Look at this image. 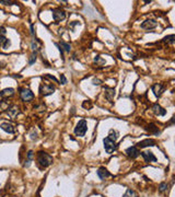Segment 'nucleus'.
<instances>
[{
    "label": "nucleus",
    "mask_w": 175,
    "mask_h": 197,
    "mask_svg": "<svg viewBox=\"0 0 175 197\" xmlns=\"http://www.w3.org/2000/svg\"><path fill=\"white\" fill-rule=\"evenodd\" d=\"M37 162L43 168H47L50 164L53 163V157L46 152H43V151H39L37 153Z\"/></svg>",
    "instance_id": "1"
},
{
    "label": "nucleus",
    "mask_w": 175,
    "mask_h": 197,
    "mask_svg": "<svg viewBox=\"0 0 175 197\" xmlns=\"http://www.w3.org/2000/svg\"><path fill=\"white\" fill-rule=\"evenodd\" d=\"M87 129H88L87 120H79V123H78L77 126L75 127V134L79 137H83L85 135V132H87Z\"/></svg>",
    "instance_id": "2"
},
{
    "label": "nucleus",
    "mask_w": 175,
    "mask_h": 197,
    "mask_svg": "<svg viewBox=\"0 0 175 197\" xmlns=\"http://www.w3.org/2000/svg\"><path fill=\"white\" fill-rule=\"evenodd\" d=\"M52 13H53V19H54V21L56 23H59L60 21H62V20L66 19V12L64 10H61L60 8L53 9Z\"/></svg>",
    "instance_id": "3"
},
{
    "label": "nucleus",
    "mask_w": 175,
    "mask_h": 197,
    "mask_svg": "<svg viewBox=\"0 0 175 197\" xmlns=\"http://www.w3.org/2000/svg\"><path fill=\"white\" fill-rule=\"evenodd\" d=\"M103 143H104V148H105V150H106L107 153H112L116 150V141H113L112 139H109V137L104 138Z\"/></svg>",
    "instance_id": "4"
},
{
    "label": "nucleus",
    "mask_w": 175,
    "mask_h": 197,
    "mask_svg": "<svg viewBox=\"0 0 175 197\" xmlns=\"http://www.w3.org/2000/svg\"><path fill=\"white\" fill-rule=\"evenodd\" d=\"M19 91H21L20 94H21V98L23 101H25V102H28V101H31L34 99V93L31 91V90H28V89H19Z\"/></svg>",
    "instance_id": "5"
},
{
    "label": "nucleus",
    "mask_w": 175,
    "mask_h": 197,
    "mask_svg": "<svg viewBox=\"0 0 175 197\" xmlns=\"http://www.w3.org/2000/svg\"><path fill=\"white\" fill-rule=\"evenodd\" d=\"M55 91V88L50 84H42L41 88H39V92L42 93V95L44 96H47V95H50L53 94Z\"/></svg>",
    "instance_id": "6"
},
{
    "label": "nucleus",
    "mask_w": 175,
    "mask_h": 197,
    "mask_svg": "<svg viewBox=\"0 0 175 197\" xmlns=\"http://www.w3.org/2000/svg\"><path fill=\"white\" fill-rule=\"evenodd\" d=\"M157 26H158V22L152 20V19H148L146 21H143L141 23V25H140V27L143 29V30H152V29Z\"/></svg>",
    "instance_id": "7"
},
{
    "label": "nucleus",
    "mask_w": 175,
    "mask_h": 197,
    "mask_svg": "<svg viewBox=\"0 0 175 197\" xmlns=\"http://www.w3.org/2000/svg\"><path fill=\"white\" fill-rule=\"evenodd\" d=\"M126 154L129 157V158H131V159H135V158H137L138 156H139V150H138V148L137 147H135V146H132V147H129V148H127L126 149Z\"/></svg>",
    "instance_id": "8"
},
{
    "label": "nucleus",
    "mask_w": 175,
    "mask_h": 197,
    "mask_svg": "<svg viewBox=\"0 0 175 197\" xmlns=\"http://www.w3.org/2000/svg\"><path fill=\"white\" fill-rule=\"evenodd\" d=\"M152 112L158 116H164L166 114V109H164L163 107H161V105L158 103H154L152 105Z\"/></svg>",
    "instance_id": "9"
},
{
    "label": "nucleus",
    "mask_w": 175,
    "mask_h": 197,
    "mask_svg": "<svg viewBox=\"0 0 175 197\" xmlns=\"http://www.w3.org/2000/svg\"><path fill=\"white\" fill-rule=\"evenodd\" d=\"M0 128L3 131H5V132H8V134L16 132V127L12 124H10V123H2V124H0Z\"/></svg>",
    "instance_id": "10"
},
{
    "label": "nucleus",
    "mask_w": 175,
    "mask_h": 197,
    "mask_svg": "<svg viewBox=\"0 0 175 197\" xmlns=\"http://www.w3.org/2000/svg\"><path fill=\"white\" fill-rule=\"evenodd\" d=\"M140 153H141L142 158L144 159L146 162H155L157 161L155 156L151 151H143V152H140Z\"/></svg>",
    "instance_id": "11"
},
{
    "label": "nucleus",
    "mask_w": 175,
    "mask_h": 197,
    "mask_svg": "<svg viewBox=\"0 0 175 197\" xmlns=\"http://www.w3.org/2000/svg\"><path fill=\"white\" fill-rule=\"evenodd\" d=\"M152 91L154 93V95L155 96H161V94L163 93L164 91V86L162 83H155V84H153L152 86Z\"/></svg>",
    "instance_id": "12"
},
{
    "label": "nucleus",
    "mask_w": 175,
    "mask_h": 197,
    "mask_svg": "<svg viewBox=\"0 0 175 197\" xmlns=\"http://www.w3.org/2000/svg\"><path fill=\"white\" fill-rule=\"evenodd\" d=\"M137 146L140 148L153 147V146H155V140H153V139H144V140H142V141L138 142Z\"/></svg>",
    "instance_id": "13"
},
{
    "label": "nucleus",
    "mask_w": 175,
    "mask_h": 197,
    "mask_svg": "<svg viewBox=\"0 0 175 197\" xmlns=\"http://www.w3.org/2000/svg\"><path fill=\"white\" fill-rule=\"evenodd\" d=\"M98 176L101 179V180H105L106 177H109V176H112V174L109 173L107 169L106 168H104V166H101L98 171Z\"/></svg>",
    "instance_id": "14"
},
{
    "label": "nucleus",
    "mask_w": 175,
    "mask_h": 197,
    "mask_svg": "<svg viewBox=\"0 0 175 197\" xmlns=\"http://www.w3.org/2000/svg\"><path fill=\"white\" fill-rule=\"evenodd\" d=\"M13 94H14V89L13 88H7L0 92V96L1 98H9V96H12Z\"/></svg>",
    "instance_id": "15"
},
{
    "label": "nucleus",
    "mask_w": 175,
    "mask_h": 197,
    "mask_svg": "<svg viewBox=\"0 0 175 197\" xmlns=\"http://www.w3.org/2000/svg\"><path fill=\"white\" fill-rule=\"evenodd\" d=\"M19 113H20L19 107H18V106H12V107H10V109H9V111L7 112V115H8L10 118L14 120V118H16V116L19 114Z\"/></svg>",
    "instance_id": "16"
},
{
    "label": "nucleus",
    "mask_w": 175,
    "mask_h": 197,
    "mask_svg": "<svg viewBox=\"0 0 175 197\" xmlns=\"http://www.w3.org/2000/svg\"><path fill=\"white\" fill-rule=\"evenodd\" d=\"M104 91H105V96H106V99L112 102V100H113V98H114V95H115V90L113 88L106 87V88H104Z\"/></svg>",
    "instance_id": "17"
},
{
    "label": "nucleus",
    "mask_w": 175,
    "mask_h": 197,
    "mask_svg": "<svg viewBox=\"0 0 175 197\" xmlns=\"http://www.w3.org/2000/svg\"><path fill=\"white\" fill-rule=\"evenodd\" d=\"M147 130L149 131V132H152V134H154V135H159V134H160V130H159V128L155 125H154L153 123H150V124L148 125Z\"/></svg>",
    "instance_id": "18"
},
{
    "label": "nucleus",
    "mask_w": 175,
    "mask_h": 197,
    "mask_svg": "<svg viewBox=\"0 0 175 197\" xmlns=\"http://www.w3.org/2000/svg\"><path fill=\"white\" fill-rule=\"evenodd\" d=\"M10 109V104H9L8 101L3 100V101H1V102H0V111H1V112L7 111V109Z\"/></svg>",
    "instance_id": "19"
},
{
    "label": "nucleus",
    "mask_w": 175,
    "mask_h": 197,
    "mask_svg": "<svg viewBox=\"0 0 175 197\" xmlns=\"http://www.w3.org/2000/svg\"><path fill=\"white\" fill-rule=\"evenodd\" d=\"M109 138V139H112L113 141H116L117 140V138H118V132L116 130H114V129H111L109 130V136H107Z\"/></svg>",
    "instance_id": "20"
},
{
    "label": "nucleus",
    "mask_w": 175,
    "mask_h": 197,
    "mask_svg": "<svg viewBox=\"0 0 175 197\" xmlns=\"http://www.w3.org/2000/svg\"><path fill=\"white\" fill-rule=\"evenodd\" d=\"M123 197H138V195H137V193L135 191H132V190H130V188H128L127 191H126V193L123 195Z\"/></svg>",
    "instance_id": "21"
},
{
    "label": "nucleus",
    "mask_w": 175,
    "mask_h": 197,
    "mask_svg": "<svg viewBox=\"0 0 175 197\" xmlns=\"http://www.w3.org/2000/svg\"><path fill=\"white\" fill-rule=\"evenodd\" d=\"M60 45L64 47L62 50H65V52H70V44H68V43H66V42H64V41H61V42H60Z\"/></svg>",
    "instance_id": "22"
},
{
    "label": "nucleus",
    "mask_w": 175,
    "mask_h": 197,
    "mask_svg": "<svg viewBox=\"0 0 175 197\" xmlns=\"http://www.w3.org/2000/svg\"><path fill=\"white\" fill-rule=\"evenodd\" d=\"M163 42H168L170 44H173L174 43V35L172 34V35H169V36H165L163 38Z\"/></svg>",
    "instance_id": "23"
},
{
    "label": "nucleus",
    "mask_w": 175,
    "mask_h": 197,
    "mask_svg": "<svg viewBox=\"0 0 175 197\" xmlns=\"http://www.w3.org/2000/svg\"><path fill=\"white\" fill-rule=\"evenodd\" d=\"M35 61H36V53H33L32 56H31V58H30V60H28V64H30V65H33Z\"/></svg>",
    "instance_id": "24"
},
{
    "label": "nucleus",
    "mask_w": 175,
    "mask_h": 197,
    "mask_svg": "<svg viewBox=\"0 0 175 197\" xmlns=\"http://www.w3.org/2000/svg\"><path fill=\"white\" fill-rule=\"evenodd\" d=\"M166 188H168V184H166V183H161L160 186H159V191L160 192L166 191Z\"/></svg>",
    "instance_id": "25"
},
{
    "label": "nucleus",
    "mask_w": 175,
    "mask_h": 197,
    "mask_svg": "<svg viewBox=\"0 0 175 197\" xmlns=\"http://www.w3.org/2000/svg\"><path fill=\"white\" fill-rule=\"evenodd\" d=\"M10 45H11L10 39H9V38H7V39H5V42H3V44H2L1 46H2V48H8V47H9Z\"/></svg>",
    "instance_id": "26"
},
{
    "label": "nucleus",
    "mask_w": 175,
    "mask_h": 197,
    "mask_svg": "<svg viewBox=\"0 0 175 197\" xmlns=\"http://www.w3.org/2000/svg\"><path fill=\"white\" fill-rule=\"evenodd\" d=\"M82 106H83V107H85V109H87V107L88 109H90V107L92 106V103L90 102V100H88V101H84V102H83Z\"/></svg>",
    "instance_id": "27"
},
{
    "label": "nucleus",
    "mask_w": 175,
    "mask_h": 197,
    "mask_svg": "<svg viewBox=\"0 0 175 197\" xmlns=\"http://www.w3.org/2000/svg\"><path fill=\"white\" fill-rule=\"evenodd\" d=\"M0 3H2V5H16V2H13V1H3V0H1V1H0Z\"/></svg>",
    "instance_id": "28"
},
{
    "label": "nucleus",
    "mask_w": 175,
    "mask_h": 197,
    "mask_svg": "<svg viewBox=\"0 0 175 197\" xmlns=\"http://www.w3.org/2000/svg\"><path fill=\"white\" fill-rule=\"evenodd\" d=\"M94 61H95V62L98 61V62H100L101 65H103V64H105V60H104V59H101V58H100V56H96V57L94 58Z\"/></svg>",
    "instance_id": "29"
},
{
    "label": "nucleus",
    "mask_w": 175,
    "mask_h": 197,
    "mask_svg": "<svg viewBox=\"0 0 175 197\" xmlns=\"http://www.w3.org/2000/svg\"><path fill=\"white\" fill-rule=\"evenodd\" d=\"M60 82H61V84L67 83V78L65 77V75H60Z\"/></svg>",
    "instance_id": "30"
},
{
    "label": "nucleus",
    "mask_w": 175,
    "mask_h": 197,
    "mask_svg": "<svg viewBox=\"0 0 175 197\" xmlns=\"http://www.w3.org/2000/svg\"><path fill=\"white\" fill-rule=\"evenodd\" d=\"M45 77H46V78H48V79H50V80H53V81L56 82V83H58V80H57V79H56L54 76H50V75H45Z\"/></svg>",
    "instance_id": "31"
},
{
    "label": "nucleus",
    "mask_w": 175,
    "mask_h": 197,
    "mask_svg": "<svg viewBox=\"0 0 175 197\" xmlns=\"http://www.w3.org/2000/svg\"><path fill=\"white\" fill-rule=\"evenodd\" d=\"M5 33H7V31H5V29L3 26L0 27V36H5Z\"/></svg>",
    "instance_id": "32"
},
{
    "label": "nucleus",
    "mask_w": 175,
    "mask_h": 197,
    "mask_svg": "<svg viewBox=\"0 0 175 197\" xmlns=\"http://www.w3.org/2000/svg\"><path fill=\"white\" fill-rule=\"evenodd\" d=\"M92 83L94 84V86H100V84H101V81H100L98 79H93Z\"/></svg>",
    "instance_id": "33"
},
{
    "label": "nucleus",
    "mask_w": 175,
    "mask_h": 197,
    "mask_svg": "<svg viewBox=\"0 0 175 197\" xmlns=\"http://www.w3.org/2000/svg\"><path fill=\"white\" fill-rule=\"evenodd\" d=\"M32 158H33V151H28L27 152V159H28V161H31Z\"/></svg>",
    "instance_id": "34"
},
{
    "label": "nucleus",
    "mask_w": 175,
    "mask_h": 197,
    "mask_svg": "<svg viewBox=\"0 0 175 197\" xmlns=\"http://www.w3.org/2000/svg\"><path fill=\"white\" fill-rule=\"evenodd\" d=\"M36 48H37V46H36V44L34 43V41H33V42H32V49H33V50H35Z\"/></svg>",
    "instance_id": "35"
},
{
    "label": "nucleus",
    "mask_w": 175,
    "mask_h": 197,
    "mask_svg": "<svg viewBox=\"0 0 175 197\" xmlns=\"http://www.w3.org/2000/svg\"><path fill=\"white\" fill-rule=\"evenodd\" d=\"M174 120H175V117L173 116V117L171 118V120H170V124H173V122H174Z\"/></svg>",
    "instance_id": "36"
},
{
    "label": "nucleus",
    "mask_w": 175,
    "mask_h": 197,
    "mask_svg": "<svg viewBox=\"0 0 175 197\" xmlns=\"http://www.w3.org/2000/svg\"><path fill=\"white\" fill-rule=\"evenodd\" d=\"M31 33H32V35H34V30H33V25L31 24Z\"/></svg>",
    "instance_id": "37"
},
{
    "label": "nucleus",
    "mask_w": 175,
    "mask_h": 197,
    "mask_svg": "<svg viewBox=\"0 0 175 197\" xmlns=\"http://www.w3.org/2000/svg\"><path fill=\"white\" fill-rule=\"evenodd\" d=\"M0 141H1V140H0Z\"/></svg>",
    "instance_id": "38"
}]
</instances>
